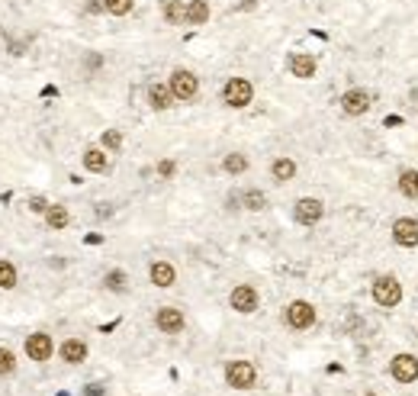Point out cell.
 <instances>
[{
    "label": "cell",
    "instance_id": "8992f818",
    "mask_svg": "<svg viewBox=\"0 0 418 396\" xmlns=\"http://www.w3.org/2000/svg\"><path fill=\"white\" fill-rule=\"evenodd\" d=\"M389 374L396 384H415L418 380V358L415 354H396L393 364H389Z\"/></svg>",
    "mask_w": 418,
    "mask_h": 396
},
{
    "label": "cell",
    "instance_id": "83f0119b",
    "mask_svg": "<svg viewBox=\"0 0 418 396\" xmlns=\"http://www.w3.org/2000/svg\"><path fill=\"white\" fill-rule=\"evenodd\" d=\"M103 284H106V290L123 293V290H125V274H123V271H110V274L103 277Z\"/></svg>",
    "mask_w": 418,
    "mask_h": 396
},
{
    "label": "cell",
    "instance_id": "4316f807",
    "mask_svg": "<svg viewBox=\"0 0 418 396\" xmlns=\"http://www.w3.org/2000/svg\"><path fill=\"white\" fill-rule=\"evenodd\" d=\"M16 371V358H13L10 348H0V377H7Z\"/></svg>",
    "mask_w": 418,
    "mask_h": 396
},
{
    "label": "cell",
    "instance_id": "8fae6325",
    "mask_svg": "<svg viewBox=\"0 0 418 396\" xmlns=\"http://www.w3.org/2000/svg\"><path fill=\"white\" fill-rule=\"evenodd\" d=\"M52 338H49V335L45 332H36V335H29V338H26V354H29V361H49V358H52Z\"/></svg>",
    "mask_w": 418,
    "mask_h": 396
},
{
    "label": "cell",
    "instance_id": "ffe728a7",
    "mask_svg": "<svg viewBox=\"0 0 418 396\" xmlns=\"http://www.w3.org/2000/svg\"><path fill=\"white\" fill-rule=\"evenodd\" d=\"M399 190H402V197H412V200L418 197V171L415 168H408V171L399 174Z\"/></svg>",
    "mask_w": 418,
    "mask_h": 396
},
{
    "label": "cell",
    "instance_id": "f546056e",
    "mask_svg": "<svg viewBox=\"0 0 418 396\" xmlns=\"http://www.w3.org/2000/svg\"><path fill=\"white\" fill-rule=\"evenodd\" d=\"M29 210H32V213H45V210H49V200H45V197H32Z\"/></svg>",
    "mask_w": 418,
    "mask_h": 396
},
{
    "label": "cell",
    "instance_id": "cb8c5ba5",
    "mask_svg": "<svg viewBox=\"0 0 418 396\" xmlns=\"http://www.w3.org/2000/svg\"><path fill=\"white\" fill-rule=\"evenodd\" d=\"M241 203L258 213V210H264V206H267V197H264L261 190H245V193H241Z\"/></svg>",
    "mask_w": 418,
    "mask_h": 396
},
{
    "label": "cell",
    "instance_id": "1f68e13d",
    "mask_svg": "<svg viewBox=\"0 0 418 396\" xmlns=\"http://www.w3.org/2000/svg\"><path fill=\"white\" fill-rule=\"evenodd\" d=\"M84 393H87V396H103V386H100V384H90L87 390H84Z\"/></svg>",
    "mask_w": 418,
    "mask_h": 396
},
{
    "label": "cell",
    "instance_id": "52a82bcc",
    "mask_svg": "<svg viewBox=\"0 0 418 396\" xmlns=\"http://www.w3.org/2000/svg\"><path fill=\"white\" fill-rule=\"evenodd\" d=\"M393 242L402 248H415L418 245V219H408V216L396 219L393 223Z\"/></svg>",
    "mask_w": 418,
    "mask_h": 396
},
{
    "label": "cell",
    "instance_id": "e575fe53",
    "mask_svg": "<svg viewBox=\"0 0 418 396\" xmlns=\"http://www.w3.org/2000/svg\"><path fill=\"white\" fill-rule=\"evenodd\" d=\"M364 396H376V393H364Z\"/></svg>",
    "mask_w": 418,
    "mask_h": 396
},
{
    "label": "cell",
    "instance_id": "7402d4cb",
    "mask_svg": "<svg viewBox=\"0 0 418 396\" xmlns=\"http://www.w3.org/2000/svg\"><path fill=\"white\" fill-rule=\"evenodd\" d=\"M164 20L174 23V26H177V23H187V7H184L180 0H167L164 3Z\"/></svg>",
    "mask_w": 418,
    "mask_h": 396
},
{
    "label": "cell",
    "instance_id": "5b68a950",
    "mask_svg": "<svg viewBox=\"0 0 418 396\" xmlns=\"http://www.w3.org/2000/svg\"><path fill=\"white\" fill-rule=\"evenodd\" d=\"M286 325L290 329H312L315 325V310H312V303H306V300H293L290 306H286Z\"/></svg>",
    "mask_w": 418,
    "mask_h": 396
},
{
    "label": "cell",
    "instance_id": "7c38bea8",
    "mask_svg": "<svg viewBox=\"0 0 418 396\" xmlns=\"http://www.w3.org/2000/svg\"><path fill=\"white\" fill-rule=\"evenodd\" d=\"M341 110H345L347 116H364L367 110H370V94H367V90H360V87L347 90V94L341 97Z\"/></svg>",
    "mask_w": 418,
    "mask_h": 396
},
{
    "label": "cell",
    "instance_id": "d6986e66",
    "mask_svg": "<svg viewBox=\"0 0 418 396\" xmlns=\"http://www.w3.org/2000/svg\"><path fill=\"white\" fill-rule=\"evenodd\" d=\"M271 174H273V177H277L280 184L293 181V177H296V161H293V158H277V161L271 164Z\"/></svg>",
    "mask_w": 418,
    "mask_h": 396
},
{
    "label": "cell",
    "instance_id": "d4e9b609",
    "mask_svg": "<svg viewBox=\"0 0 418 396\" xmlns=\"http://www.w3.org/2000/svg\"><path fill=\"white\" fill-rule=\"evenodd\" d=\"M16 287V268L10 261H0V290H10Z\"/></svg>",
    "mask_w": 418,
    "mask_h": 396
},
{
    "label": "cell",
    "instance_id": "e0dca14e",
    "mask_svg": "<svg viewBox=\"0 0 418 396\" xmlns=\"http://www.w3.org/2000/svg\"><path fill=\"white\" fill-rule=\"evenodd\" d=\"M209 20V3L206 0H190L187 3V23L190 26H203Z\"/></svg>",
    "mask_w": 418,
    "mask_h": 396
},
{
    "label": "cell",
    "instance_id": "44dd1931",
    "mask_svg": "<svg viewBox=\"0 0 418 396\" xmlns=\"http://www.w3.org/2000/svg\"><path fill=\"white\" fill-rule=\"evenodd\" d=\"M45 223H49V229H64V225L71 223V216H68L64 206H49L45 210Z\"/></svg>",
    "mask_w": 418,
    "mask_h": 396
},
{
    "label": "cell",
    "instance_id": "ac0fdd59",
    "mask_svg": "<svg viewBox=\"0 0 418 396\" xmlns=\"http://www.w3.org/2000/svg\"><path fill=\"white\" fill-rule=\"evenodd\" d=\"M84 168L94 171V174H103L106 168H110V161H106V155L100 149H87L84 151Z\"/></svg>",
    "mask_w": 418,
    "mask_h": 396
},
{
    "label": "cell",
    "instance_id": "3957f363",
    "mask_svg": "<svg viewBox=\"0 0 418 396\" xmlns=\"http://www.w3.org/2000/svg\"><path fill=\"white\" fill-rule=\"evenodd\" d=\"M373 300L380 303V306H399V300H402V284H399L393 274H383V277L373 280Z\"/></svg>",
    "mask_w": 418,
    "mask_h": 396
},
{
    "label": "cell",
    "instance_id": "4dcf8cb0",
    "mask_svg": "<svg viewBox=\"0 0 418 396\" xmlns=\"http://www.w3.org/2000/svg\"><path fill=\"white\" fill-rule=\"evenodd\" d=\"M174 171H177L174 161H161V164H158V174H161V177H174Z\"/></svg>",
    "mask_w": 418,
    "mask_h": 396
},
{
    "label": "cell",
    "instance_id": "d6a6232c",
    "mask_svg": "<svg viewBox=\"0 0 418 396\" xmlns=\"http://www.w3.org/2000/svg\"><path fill=\"white\" fill-rule=\"evenodd\" d=\"M87 10H90V13L103 10V0H87Z\"/></svg>",
    "mask_w": 418,
    "mask_h": 396
},
{
    "label": "cell",
    "instance_id": "f1b7e54d",
    "mask_svg": "<svg viewBox=\"0 0 418 396\" xmlns=\"http://www.w3.org/2000/svg\"><path fill=\"white\" fill-rule=\"evenodd\" d=\"M103 149H110V151L123 149V132H119V129H106L103 132Z\"/></svg>",
    "mask_w": 418,
    "mask_h": 396
},
{
    "label": "cell",
    "instance_id": "7a4b0ae2",
    "mask_svg": "<svg viewBox=\"0 0 418 396\" xmlns=\"http://www.w3.org/2000/svg\"><path fill=\"white\" fill-rule=\"evenodd\" d=\"M251 97H254V87H251V81H245V77H232V81H225V87H222V100H225L232 110L248 107Z\"/></svg>",
    "mask_w": 418,
    "mask_h": 396
},
{
    "label": "cell",
    "instance_id": "9a60e30c",
    "mask_svg": "<svg viewBox=\"0 0 418 396\" xmlns=\"http://www.w3.org/2000/svg\"><path fill=\"white\" fill-rule=\"evenodd\" d=\"M62 361H68V364H81V361H87V345H84L81 338H68V342H62Z\"/></svg>",
    "mask_w": 418,
    "mask_h": 396
},
{
    "label": "cell",
    "instance_id": "2e32d148",
    "mask_svg": "<svg viewBox=\"0 0 418 396\" xmlns=\"http://www.w3.org/2000/svg\"><path fill=\"white\" fill-rule=\"evenodd\" d=\"M148 103H151L155 110H167L171 103H174V94H171V87L151 84V87H148Z\"/></svg>",
    "mask_w": 418,
    "mask_h": 396
},
{
    "label": "cell",
    "instance_id": "6da1fadb",
    "mask_svg": "<svg viewBox=\"0 0 418 396\" xmlns=\"http://www.w3.org/2000/svg\"><path fill=\"white\" fill-rule=\"evenodd\" d=\"M225 384L232 390H251L258 384V371H254L251 361H229L225 364Z\"/></svg>",
    "mask_w": 418,
    "mask_h": 396
},
{
    "label": "cell",
    "instance_id": "9c48e42d",
    "mask_svg": "<svg viewBox=\"0 0 418 396\" xmlns=\"http://www.w3.org/2000/svg\"><path fill=\"white\" fill-rule=\"evenodd\" d=\"M184 312L180 310H174V306H161L158 310V316H155V325L161 329L164 335H177V332H184Z\"/></svg>",
    "mask_w": 418,
    "mask_h": 396
},
{
    "label": "cell",
    "instance_id": "30bf717a",
    "mask_svg": "<svg viewBox=\"0 0 418 396\" xmlns=\"http://www.w3.org/2000/svg\"><path fill=\"white\" fill-rule=\"evenodd\" d=\"M229 303H232V310L235 312H254L258 310V290L248 287V284H238V287L232 290Z\"/></svg>",
    "mask_w": 418,
    "mask_h": 396
},
{
    "label": "cell",
    "instance_id": "603a6c76",
    "mask_svg": "<svg viewBox=\"0 0 418 396\" xmlns=\"http://www.w3.org/2000/svg\"><path fill=\"white\" fill-rule=\"evenodd\" d=\"M222 168H225L229 174H245V171H248V158H245V155H238V151H232V155H225Z\"/></svg>",
    "mask_w": 418,
    "mask_h": 396
},
{
    "label": "cell",
    "instance_id": "4fadbf2b",
    "mask_svg": "<svg viewBox=\"0 0 418 396\" xmlns=\"http://www.w3.org/2000/svg\"><path fill=\"white\" fill-rule=\"evenodd\" d=\"M174 280H177V271L171 261H155L151 264V284L155 287H174Z\"/></svg>",
    "mask_w": 418,
    "mask_h": 396
},
{
    "label": "cell",
    "instance_id": "836d02e7",
    "mask_svg": "<svg viewBox=\"0 0 418 396\" xmlns=\"http://www.w3.org/2000/svg\"><path fill=\"white\" fill-rule=\"evenodd\" d=\"M254 3H258V0H241V7H245V10H248V7H254Z\"/></svg>",
    "mask_w": 418,
    "mask_h": 396
},
{
    "label": "cell",
    "instance_id": "ba28073f",
    "mask_svg": "<svg viewBox=\"0 0 418 396\" xmlns=\"http://www.w3.org/2000/svg\"><path fill=\"white\" fill-rule=\"evenodd\" d=\"M322 216H325V203L315 200V197H303V200L296 203V223L299 225H315Z\"/></svg>",
    "mask_w": 418,
    "mask_h": 396
},
{
    "label": "cell",
    "instance_id": "5bb4252c",
    "mask_svg": "<svg viewBox=\"0 0 418 396\" xmlns=\"http://www.w3.org/2000/svg\"><path fill=\"white\" fill-rule=\"evenodd\" d=\"M290 71H293V77H312L315 75V58L312 55H306V52H296V55H290Z\"/></svg>",
    "mask_w": 418,
    "mask_h": 396
},
{
    "label": "cell",
    "instance_id": "277c9868",
    "mask_svg": "<svg viewBox=\"0 0 418 396\" xmlns=\"http://www.w3.org/2000/svg\"><path fill=\"white\" fill-rule=\"evenodd\" d=\"M171 94H174V100H193L199 90V81L193 71H187V68H177L174 75H171Z\"/></svg>",
    "mask_w": 418,
    "mask_h": 396
},
{
    "label": "cell",
    "instance_id": "484cf974",
    "mask_svg": "<svg viewBox=\"0 0 418 396\" xmlns=\"http://www.w3.org/2000/svg\"><path fill=\"white\" fill-rule=\"evenodd\" d=\"M103 10L113 13V16H125L132 10V0H103Z\"/></svg>",
    "mask_w": 418,
    "mask_h": 396
}]
</instances>
